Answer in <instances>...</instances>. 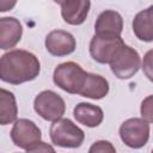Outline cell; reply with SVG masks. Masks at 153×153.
Masks as SVG:
<instances>
[{
	"label": "cell",
	"instance_id": "6da1fadb",
	"mask_svg": "<svg viewBox=\"0 0 153 153\" xmlns=\"http://www.w3.org/2000/svg\"><path fill=\"white\" fill-rule=\"evenodd\" d=\"M41 72V63L36 55L27 50L14 49L0 57V80L19 85L35 80Z\"/></svg>",
	"mask_w": 153,
	"mask_h": 153
},
{
	"label": "cell",
	"instance_id": "7a4b0ae2",
	"mask_svg": "<svg viewBox=\"0 0 153 153\" xmlns=\"http://www.w3.org/2000/svg\"><path fill=\"white\" fill-rule=\"evenodd\" d=\"M87 72L82 67L73 61L62 62L56 66L53 74V80L56 86H59L65 92L78 94L84 86Z\"/></svg>",
	"mask_w": 153,
	"mask_h": 153
},
{
	"label": "cell",
	"instance_id": "3957f363",
	"mask_svg": "<svg viewBox=\"0 0 153 153\" xmlns=\"http://www.w3.org/2000/svg\"><path fill=\"white\" fill-rule=\"evenodd\" d=\"M50 140L54 145L63 148H78L85 140V133L69 118H60L50 126Z\"/></svg>",
	"mask_w": 153,
	"mask_h": 153
},
{
	"label": "cell",
	"instance_id": "277c9868",
	"mask_svg": "<svg viewBox=\"0 0 153 153\" xmlns=\"http://www.w3.org/2000/svg\"><path fill=\"white\" fill-rule=\"evenodd\" d=\"M33 109L43 120L55 122L62 118L66 104L60 94L51 90H44L35 97Z\"/></svg>",
	"mask_w": 153,
	"mask_h": 153
},
{
	"label": "cell",
	"instance_id": "5b68a950",
	"mask_svg": "<svg viewBox=\"0 0 153 153\" xmlns=\"http://www.w3.org/2000/svg\"><path fill=\"white\" fill-rule=\"evenodd\" d=\"M109 65L115 76L126 80L130 79L137 73L141 65V60L139 53L134 48L124 44L120 48V50L116 53Z\"/></svg>",
	"mask_w": 153,
	"mask_h": 153
},
{
	"label": "cell",
	"instance_id": "8992f818",
	"mask_svg": "<svg viewBox=\"0 0 153 153\" xmlns=\"http://www.w3.org/2000/svg\"><path fill=\"white\" fill-rule=\"evenodd\" d=\"M124 42L121 36L94 33L90 42V54L98 63H110Z\"/></svg>",
	"mask_w": 153,
	"mask_h": 153
},
{
	"label": "cell",
	"instance_id": "52a82bcc",
	"mask_svg": "<svg viewBox=\"0 0 153 153\" xmlns=\"http://www.w3.org/2000/svg\"><path fill=\"white\" fill-rule=\"evenodd\" d=\"M120 137L126 146L134 149L141 148L149 139V123L139 117L129 118L121 124Z\"/></svg>",
	"mask_w": 153,
	"mask_h": 153
},
{
	"label": "cell",
	"instance_id": "ba28073f",
	"mask_svg": "<svg viewBox=\"0 0 153 153\" xmlns=\"http://www.w3.org/2000/svg\"><path fill=\"white\" fill-rule=\"evenodd\" d=\"M11 139L17 147L27 151L41 142L42 134L35 122L27 118H19L12 127Z\"/></svg>",
	"mask_w": 153,
	"mask_h": 153
},
{
	"label": "cell",
	"instance_id": "9c48e42d",
	"mask_svg": "<svg viewBox=\"0 0 153 153\" xmlns=\"http://www.w3.org/2000/svg\"><path fill=\"white\" fill-rule=\"evenodd\" d=\"M45 49L54 56H66L75 50L76 42L72 33L63 30L50 31L44 41Z\"/></svg>",
	"mask_w": 153,
	"mask_h": 153
},
{
	"label": "cell",
	"instance_id": "30bf717a",
	"mask_svg": "<svg viewBox=\"0 0 153 153\" xmlns=\"http://www.w3.org/2000/svg\"><path fill=\"white\" fill-rule=\"evenodd\" d=\"M61 7V16L63 20L69 25H80L82 24L91 7V2L87 0H65L56 1Z\"/></svg>",
	"mask_w": 153,
	"mask_h": 153
},
{
	"label": "cell",
	"instance_id": "8fae6325",
	"mask_svg": "<svg viewBox=\"0 0 153 153\" xmlns=\"http://www.w3.org/2000/svg\"><path fill=\"white\" fill-rule=\"evenodd\" d=\"M23 35V26L14 17L0 18V49L8 50L14 48Z\"/></svg>",
	"mask_w": 153,
	"mask_h": 153
},
{
	"label": "cell",
	"instance_id": "7c38bea8",
	"mask_svg": "<svg viewBox=\"0 0 153 153\" xmlns=\"http://www.w3.org/2000/svg\"><path fill=\"white\" fill-rule=\"evenodd\" d=\"M123 30V19L122 16L112 10L103 11L94 24V32L102 35H115L121 36Z\"/></svg>",
	"mask_w": 153,
	"mask_h": 153
},
{
	"label": "cell",
	"instance_id": "4fadbf2b",
	"mask_svg": "<svg viewBox=\"0 0 153 153\" xmlns=\"http://www.w3.org/2000/svg\"><path fill=\"white\" fill-rule=\"evenodd\" d=\"M73 116L80 124L88 128H96L103 122L104 112L98 105H93L91 103H79L73 109Z\"/></svg>",
	"mask_w": 153,
	"mask_h": 153
},
{
	"label": "cell",
	"instance_id": "5bb4252c",
	"mask_svg": "<svg viewBox=\"0 0 153 153\" xmlns=\"http://www.w3.org/2000/svg\"><path fill=\"white\" fill-rule=\"evenodd\" d=\"M108 92H109V82L104 76L99 74L87 73L84 86L81 87L78 94L91 99H102L108 94Z\"/></svg>",
	"mask_w": 153,
	"mask_h": 153
},
{
	"label": "cell",
	"instance_id": "9a60e30c",
	"mask_svg": "<svg viewBox=\"0 0 153 153\" xmlns=\"http://www.w3.org/2000/svg\"><path fill=\"white\" fill-rule=\"evenodd\" d=\"M133 32L140 41H153V6L139 12L134 17Z\"/></svg>",
	"mask_w": 153,
	"mask_h": 153
},
{
	"label": "cell",
	"instance_id": "2e32d148",
	"mask_svg": "<svg viewBox=\"0 0 153 153\" xmlns=\"http://www.w3.org/2000/svg\"><path fill=\"white\" fill-rule=\"evenodd\" d=\"M18 106L14 94L0 87V126H6L17 120Z\"/></svg>",
	"mask_w": 153,
	"mask_h": 153
},
{
	"label": "cell",
	"instance_id": "e0dca14e",
	"mask_svg": "<svg viewBox=\"0 0 153 153\" xmlns=\"http://www.w3.org/2000/svg\"><path fill=\"white\" fill-rule=\"evenodd\" d=\"M88 153H116V149L110 141L99 140L92 143L88 149Z\"/></svg>",
	"mask_w": 153,
	"mask_h": 153
},
{
	"label": "cell",
	"instance_id": "ac0fdd59",
	"mask_svg": "<svg viewBox=\"0 0 153 153\" xmlns=\"http://www.w3.org/2000/svg\"><path fill=\"white\" fill-rule=\"evenodd\" d=\"M141 116L145 121H147L149 124L153 120V116H152V96H148L141 104Z\"/></svg>",
	"mask_w": 153,
	"mask_h": 153
},
{
	"label": "cell",
	"instance_id": "d6986e66",
	"mask_svg": "<svg viewBox=\"0 0 153 153\" xmlns=\"http://www.w3.org/2000/svg\"><path fill=\"white\" fill-rule=\"evenodd\" d=\"M26 153H56V152H55V149L53 148L51 145L41 141V142L37 143L35 147L27 149Z\"/></svg>",
	"mask_w": 153,
	"mask_h": 153
},
{
	"label": "cell",
	"instance_id": "ffe728a7",
	"mask_svg": "<svg viewBox=\"0 0 153 153\" xmlns=\"http://www.w3.org/2000/svg\"><path fill=\"white\" fill-rule=\"evenodd\" d=\"M16 5H17V1H0V12L10 11Z\"/></svg>",
	"mask_w": 153,
	"mask_h": 153
}]
</instances>
